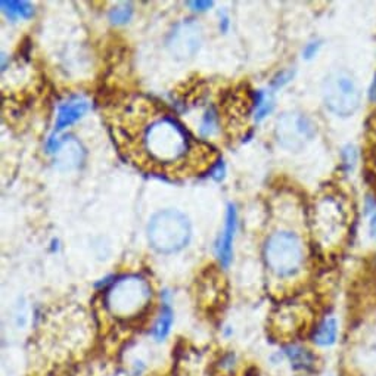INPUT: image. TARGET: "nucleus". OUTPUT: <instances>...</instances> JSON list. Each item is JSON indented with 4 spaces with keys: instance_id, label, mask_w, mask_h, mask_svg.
Segmentation results:
<instances>
[{
    "instance_id": "18",
    "label": "nucleus",
    "mask_w": 376,
    "mask_h": 376,
    "mask_svg": "<svg viewBox=\"0 0 376 376\" xmlns=\"http://www.w3.org/2000/svg\"><path fill=\"white\" fill-rule=\"evenodd\" d=\"M217 130H218L217 112L213 108H210L204 114L202 121H201V127H200V133H201V136H204V138H210V136H213Z\"/></svg>"
},
{
    "instance_id": "5",
    "label": "nucleus",
    "mask_w": 376,
    "mask_h": 376,
    "mask_svg": "<svg viewBox=\"0 0 376 376\" xmlns=\"http://www.w3.org/2000/svg\"><path fill=\"white\" fill-rule=\"evenodd\" d=\"M323 102L338 117H350L360 107L362 93L356 79L346 70L329 72L323 81Z\"/></svg>"
},
{
    "instance_id": "13",
    "label": "nucleus",
    "mask_w": 376,
    "mask_h": 376,
    "mask_svg": "<svg viewBox=\"0 0 376 376\" xmlns=\"http://www.w3.org/2000/svg\"><path fill=\"white\" fill-rule=\"evenodd\" d=\"M284 354H285V357L289 360L291 366L294 368L295 370L309 372L315 368L316 359L306 347L297 346V344H289V346H286L284 348Z\"/></svg>"
},
{
    "instance_id": "24",
    "label": "nucleus",
    "mask_w": 376,
    "mask_h": 376,
    "mask_svg": "<svg viewBox=\"0 0 376 376\" xmlns=\"http://www.w3.org/2000/svg\"><path fill=\"white\" fill-rule=\"evenodd\" d=\"M370 99H372V101H376V76H375V79H373L372 87H370Z\"/></svg>"
},
{
    "instance_id": "9",
    "label": "nucleus",
    "mask_w": 376,
    "mask_h": 376,
    "mask_svg": "<svg viewBox=\"0 0 376 376\" xmlns=\"http://www.w3.org/2000/svg\"><path fill=\"white\" fill-rule=\"evenodd\" d=\"M52 154H54L55 167L61 171L79 169L86 158L85 146L74 136H65L64 139L58 140L56 148Z\"/></svg>"
},
{
    "instance_id": "17",
    "label": "nucleus",
    "mask_w": 376,
    "mask_h": 376,
    "mask_svg": "<svg viewBox=\"0 0 376 376\" xmlns=\"http://www.w3.org/2000/svg\"><path fill=\"white\" fill-rule=\"evenodd\" d=\"M133 15V6L130 3H120L114 6L109 12V21L116 25L127 24Z\"/></svg>"
},
{
    "instance_id": "14",
    "label": "nucleus",
    "mask_w": 376,
    "mask_h": 376,
    "mask_svg": "<svg viewBox=\"0 0 376 376\" xmlns=\"http://www.w3.org/2000/svg\"><path fill=\"white\" fill-rule=\"evenodd\" d=\"M174 322V313L173 309L170 306V302L164 300L161 310L158 313V317L155 319V323L152 326V337L155 341H164L167 337H169V333L171 331Z\"/></svg>"
},
{
    "instance_id": "2",
    "label": "nucleus",
    "mask_w": 376,
    "mask_h": 376,
    "mask_svg": "<svg viewBox=\"0 0 376 376\" xmlns=\"http://www.w3.org/2000/svg\"><path fill=\"white\" fill-rule=\"evenodd\" d=\"M152 300L151 284L139 275H125L114 280L107 291L105 304L111 315L132 320L148 309Z\"/></svg>"
},
{
    "instance_id": "4",
    "label": "nucleus",
    "mask_w": 376,
    "mask_h": 376,
    "mask_svg": "<svg viewBox=\"0 0 376 376\" xmlns=\"http://www.w3.org/2000/svg\"><path fill=\"white\" fill-rule=\"evenodd\" d=\"M191 233L189 218L173 208L155 213L148 224L149 245L160 254H174L183 249Z\"/></svg>"
},
{
    "instance_id": "12",
    "label": "nucleus",
    "mask_w": 376,
    "mask_h": 376,
    "mask_svg": "<svg viewBox=\"0 0 376 376\" xmlns=\"http://www.w3.org/2000/svg\"><path fill=\"white\" fill-rule=\"evenodd\" d=\"M338 338V322L335 317L323 319L315 328L311 340L317 347H332Z\"/></svg>"
},
{
    "instance_id": "3",
    "label": "nucleus",
    "mask_w": 376,
    "mask_h": 376,
    "mask_svg": "<svg viewBox=\"0 0 376 376\" xmlns=\"http://www.w3.org/2000/svg\"><path fill=\"white\" fill-rule=\"evenodd\" d=\"M263 257L267 269L276 278L289 279L304 267L306 249L295 232L276 231L266 239Z\"/></svg>"
},
{
    "instance_id": "7",
    "label": "nucleus",
    "mask_w": 376,
    "mask_h": 376,
    "mask_svg": "<svg viewBox=\"0 0 376 376\" xmlns=\"http://www.w3.org/2000/svg\"><path fill=\"white\" fill-rule=\"evenodd\" d=\"M276 139L282 148L298 152L316 138L317 125L301 111H286L276 121Z\"/></svg>"
},
{
    "instance_id": "21",
    "label": "nucleus",
    "mask_w": 376,
    "mask_h": 376,
    "mask_svg": "<svg viewBox=\"0 0 376 376\" xmlns=\"http://www.w3.org/2000/svg\"><path fill=\"white\" fill-rule=\"evenodd\" d=\"M322 46V41L320 40H315V41H310L309 45H306L304 50H302V56H304L306 59H311L315 58L317 55V52Z\"/></svg>"
},
{
    "instance_id": "16",
    "label": "nucleus",
    "mask_w": 376,
    "mask_h": 376,
    "mask_svg": "<svg viewBox=\"0 0 376 376\" xmlns=\"http://www.w3.org/2000/svg\"><path fill=\"white\" fill-rule=\"evenodd\" d=\"M273 101H271L270 95L264 90H255L254 92V99H253V107H254V120L258 123L263 118H266L269 114L273 111Z\"/></svg>"
},
{
    "instance_id": "23",
    "label": "nucleus",
    "mask_w": 376,
    "mask_h": 376,
    "mask_svg": "<svg viewBox=\"0 0 376 376\" xmlns=\"http://www.w3.org/2000/svg\"><path fill=\"white\" fill-rule=\"evenodd\" d=\"M369 231H370V236L376 239V213L372 216L370 223H369Z\"/></svg>"
},
{
    "instance_id": "20",
    "label": "nucleus",
    "mask_w": 376,
    "mask_h": 376,
    "mask_svg": "<svg viewBox=\"0 0 376 376\" xmlns=\"http://www.w3.org/2000/svg\"><path fill=\"white\" fill-rule=\"evenodd\" d=\"M357 161V152L354 146H347L342 152V164L346 167V170H353V167L356 165Z\"/></svg>"
},
{
    "instance_id": "8",
    "label": "nucleus",
    "mask_w": 376,
    "mask_h": 376,
    "mask_svg": "<svg viewBox=\"0 0 376 376\" xmlns=\"http://www.w3.org/2000/svg\"><path fill=\"white\" fill-rule=\"evenodd\" d=\"M204 40L201 24L195 19H183L177 23L167 37V48L170 54L180 61L194 58Z\"/></svg>"
},
{
    "instance_id": "6",
    "label": "nucleus",
    "mask_w": 376,
    "mask_h": 376,
    "mask_svg": "<svg viewBox=\"0 0 376 376\" xmlns=\"http://www.w3.org/2000/svg\"><path fill=\"white\" fill-rule=\"evenodd\" d=\"M347 229V211L337 196H322L313 210V232L322 247H335Z\"/></svg>"
},
{
    "instance_id": "1",
    "label": "nucleus",
    "mask_w": 376,
    "mask_h": 376,
    "mask_svg": "<svg viewBox=\"0 0 376 376\" xmlns=\"http://www.w3.org/2000/svg\"><path fill=\"white\" fill-rule=\"evenodd\" d=\"M120 152L143 171L164 177H187L214 167L217 154L196 140L158 102L133 98L109 114Z\"/></svg>"
},
{
    "instance_id": "10",
    "label": "nucleus",
    "mask_w": 376,
    "mask_h": 376,
    "mask_svg": "<svg viewBox=\"0 0 376 376\" xmlns=\"http://www.w3.org/2000/svg\"><path fill=\"white\" fill-rule=\"evenodd\" d=\"M236 226H238V211H236V207L231 204L227 207V211H226V222H224L223 232L216 244V254L223 267H229V264H231L232 261Z\"/></svg>"
},
{
    "instance_id": "25",
    "label": "nucleus",
    "mask_w": 376,
    "mask_h": 376,
    "mask_svg": "<svg viewBox=\"0 0 376 376\" xmlns=\"http://www.w3.org/2000/svg\"><path fill=\"white\" fill-rule=\"evenodd\" d=\"M227 27H229V19H227V17L223 14V19L220 21V30H222V31H226Z\"/></svg>"
},
{
    "instance_id": "19",
    "label": "nucleus",
    "mask_w": 376,
    "mask_h": 376,
    "mask_svg": "<svg viewBox=\"0 0 376 376\" xmlns=\"http://www.w3.org/2000/svg\"><path fill=\"white\" fill-rule=\"evenodd\" d=\"M292 79H294V70L280 71V72H278V74L273 77V80H271L270 86H271V89L278 90V89H280V87L286 86Z\"/></svg>"
},
{
    "instance_id": "22",
    "label": "nucleus",
    "mask_w": 376,
    "mask_h": 376,
    "mask_svg": "<svg viewBox=\"0 0 376 376\" xmlns=\"http://www.w3.org/2000/svg\"><path fill=\"white\" fill-rule=\"evenodd\" d=\"M186 5L189 6L195 12H205V10L210 9L214 3L213 2H202V0H198V2H186Z\"/></svg>"
},
{
    "instance_id": "15",
    "label": "nucleus",
    "mask_w": 376,
    "mask_h": 376,
    "mask_svg": "<svg viewBox=\"0 0 376 376\" xmlns=\"http://www.w3.org/2000/svg\"><path fill=\"white\" fill-rule=\"evenodd\" d=\"M0 6H2L3 14L9 18V19H27L34 15V6L28 3V2H14V0H10V2H0Z\"/></svg>"
},
{
    "instance_id": "11",
    "label": "nucleus",
    "mask_w": 376,
    "mask_h": 376,
    "mask_svg": "<svg viewBox=\"0 0 376 376\" xmlns=\"http://www.w3.org/2000/svg\"><path fill=\"white\" fill-rule=\"evenodd\" d=\"M90 103L85 98L74 96L62 103L58 109V117L55 123V133H59L70 127L71 124L79 121L89 111Z\"/></svg>"
}]
</instances>
